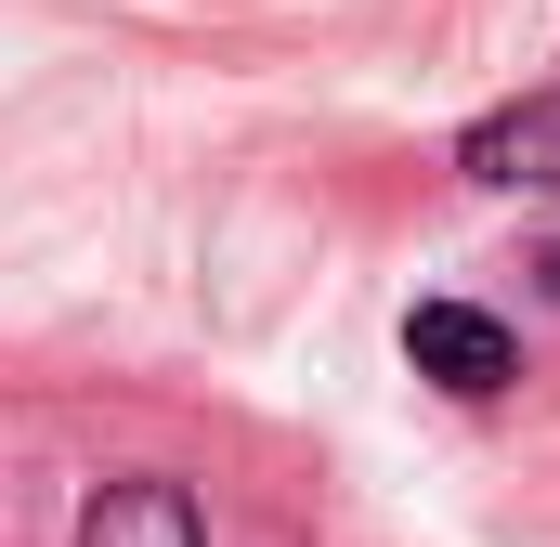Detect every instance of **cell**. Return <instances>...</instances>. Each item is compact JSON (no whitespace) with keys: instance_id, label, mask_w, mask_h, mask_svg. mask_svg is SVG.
Wrapping results in <instances>:
<instances>
[{"instance_id":"obj_2","label":"cell","mask_w":560,"mask_h":547,"mask_svg":"<svg viewBox=\"0 0 560 547\" xmlns=\"http://www.w3.org/2000/svg\"><path fill=\"white\" fill-rule=\"evenodd\" d=\"M456 170H469L482 196H535V183H560V92H522V105H495L482 131L456 143Z\"/></svg>"},{"instance_id":"obj_3","label":"cell","mask_w":560,"mask_h":547,"mask_svg":"<svg viewBox=\"0 0 560 547\" xmlns=\"http://www.w3.org/2000/svg\"><path fill=\"white\" fill-rule=\"evenodd\" d=\"M79 547H209V535H196V496L183 482H105L92 522H79Z\"/></svg>"},{"instance_id":"obj_1","label":"cell","mask_w":560,"mask_h":547,"mask_svg":"<svg viewBox=\"0 0 560 547\" xmlns=\"http://www.w3.org/2000/svg\"><path fill=\"white\" fill-rule=\"evenodd\" d=\"M405 365H418V379H443V392H469V405L522 379L509 326H495V313H469V300H418V313H405Z\"/></svg>"},{"instance_id":"obj_4","label":"cell","mask_w":560,"mask_h":547,"mask_svg":"<svg viewBox=\"0 0 560 547\" xmlns=\"http://www.w3.org/2000/svg\"><path fill=\"white\" fill-rule=\"evenodd\" d=\"M548 274H560V248H548Z\"/></svg>"}]
</instances>
